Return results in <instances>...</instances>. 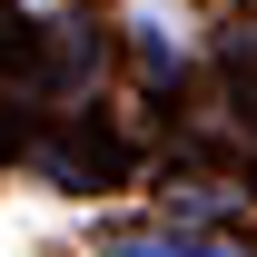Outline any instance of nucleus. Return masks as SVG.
<instances>
[{
  "mask_svg": "<svg viewBox=\"0 0 257 257\" xmlns=\"http://www.w3.org/2000/svg\"><path fill=\"white\" fill-rule=\"evenodd\" d=\"M109 257H237V247L188 237V227H119V237H109Z\"/></svg>",
  "mask_w": 257,
  "mask_h": 257,
  "instance_id": "f257e3e1",
  "label": "nucleus"
}]
</instances>
